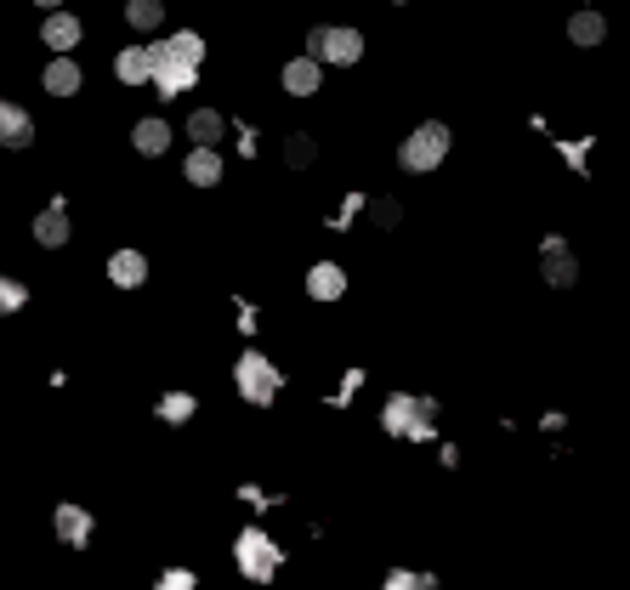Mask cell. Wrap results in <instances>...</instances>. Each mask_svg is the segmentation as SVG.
I'll list each match as a JSON object with an SVG mask.
<instances>
[{
    "mask_svg": "<svg viewBox=\"0 0 630 590\" xmlns=\"http://www.w3.org/2000/svg\"><path fill=\"white\" fill-rule=\"evenodd\" d=\"M233 386H239V398L256 403V409H267V403L284 392V375L273 358H262V352H245L239 364H233Z\"/></svg>",
    "mask_w": 630,
    "mask_h": 590,
    "instance_id": "4",
    "label": "cell"
},
{
    "mask_svg": "<svg viewBox=\"0 0 630 590\" xmlns=\"http://www.w3.org/2000/svg\"><path fill=\"white\" fill-rule=\"evenodd\" d=\"M449 125L443 120H426V125H415L409 137L398 142V165L403 171H415V176H426V171H438L443 159H449Z\"/></svg>",
    "mask_w": 630,
    "mask_h": 590,
    "instance_id": "3",
    "label": "cell"
},
{
    "mask_svg": "<svg viewBox=\"0 0 630 590\" xmlns=\"http://www.w3.org/2000/svg\"><path fill=\"white\" fill-rule=\"evenodd\" d=\"M307 295H313V301H341V295H347V267L318 261L313 273H307Z\"/></svg>",
    "mask_w": 630,
    "mask_h": 590,
    "instance_id": "15",
    "label": "cell"
},
{
    "mask_svg": "<svg viewBox=\"0 0 630 590\" xmlns=\"http://www.w3.org/2000/svg\"><path fill=\"white\" fill-rule=\"evenodd\" d=\"M193 409H199L193 392H165V398H159V420H165V426H188Z\"/></svg>",
    "mask_w": 630,
    "mask_h": 590,
    "instance_id": "22",
    "label": "cell"
},
{
    "mask_svg": "<svg viewBox=\"0 0 630 590\" xmlns=\"http://www.w3.org/2000/svg\"><path fill=\"white\" fill-rule=\"evenodd\" d=\"M568 40H574L579 52L602 46V40H608V18H602V12H574V18H568Z\"/></svg>",
    "mask_w": 630,
    "mask_h": 590,
    "instance_id": "18",
    "label": "cell"
},
{
    "mask_svg": "<svg viewBox=\"0 0 630 590\" xmlns=\"http://www.w3.org/2000/svg\"><path fill=\"white\" fill-rule=\"evenodd\" d=\"M381 426L392 437H409V443H432L438 437V403L415 398V392H392L381 409Z\"/></svg>",
    "mask_w": 630,
    "mask_h": 590,
    "instance_id": "2",
    "label": "cell"
},
{
    "mask_svg": "<svg viewBox=\"0 0 630 590\" xmlns=\"http://www.w3.org/2000/svg\"><path fill=\"white\" fill-rule=\"evenodd\" d=\"M540 273H545V284H557V290H574V278H579V256H574V244L551 233V239L540 244Z\"/></svg>",
    "mask_w": 630,
    "mask_h": 590,
    "instance_id": "7",
    "label": "cell"
},
{
    "mask_svg": "<svg viewBox=\"0 0 630 590\" xmlns=\"http://www.w3.org/2000/svg\"><path fill=\"white\" fill-rule=\"evenodd\" d=\"M398 216H403L398 199H375V222H381V227H398Z\"/></svg>",
    "mask_w": 630,
    "mask_h": 590,
    "instance_id": "27",
    "label": "cell"
},
{
    "mask_svg": "<svg viewBox=\"0 0 630 590\" xmlns=\"http://www.w3.org/2000/svg\"><path fill=\"white\" fill-rule=\"evenodd\" d=\"M324 86V69H318V57L307 52V57H290L284 63V91L290 97H313V91Z\"/></svg>",
    "mask_w": 630,
    "mask_h": 590,
    "instance_id": "12",
    "label": "cell"
},
{
    "mask_svg": "<svg viewBox=\"0 0 630 590\" xmlns=\"http://www.w3.org/2000/svg\"><path fill=\"white\" fill-rule=\"evenodd\" d=\"M159 590H199V573L193 568H165L159 573Z\"/></svg>",
    "mask_w": 630,
    "mask_h": 590,
    "instance_id": "25",
    "label": "cell"
},
{
    "mask_svg": "<svg viewBox=\"0 0 630 590\" xmlns=\"http://www.w3.org/2000/svg\"><path fill=\"white\" fill-rule=\"evenodd\" d=\"M307 52H313L318 63H341V69H352V63L364 57V35H358V29L318 23V29H307Z\"/></svg>",
    "mask_w": 630,
    "mask_h": 590,
    "instance_id": "6",
    "label": "cell"
},
{
    "mask_svg": "<svg viewBox=\"0 0 630 590\" xmlns=\"http://www.w3.org/2000/svg\"><path fill=\"white\" fill-rule=\"evenodd\" d=\"M40 86L52 91V97H74V91L86 86V74H80V63H74V57L63 52V57H52V63H46V74H40Z\"/></svg>",
    "mask_w": 630,
    "mask_h": 590,
    "instance_id": "13",
    "label": "cell"
},
{
    "mask_svg": "<svg viewBox=\"0 0 630 590\" xmlns=\"http://www.w3.org/2000/svg\"><path fill=\"white\" fill-rule=\"evenodd\" d=\"M131 148L148 154V159H159L165 148H171V125H165V120H137V125H131Z\"/></svg>",
    "mask_w": 630,
    "mask_h": 590,
    "instance_id": "19",
    "label": "cell"
},
{
    "mask_svg": "<svg viewBox=\"0 0 630 590\" xmlns=\"http://www.w3.org/2000/svg\"><path fill=\"white\" fill-rule=\"evenodd\" d=\"M392 6H409V0H392Z\"/></svg>",
    "mask_w": 630,
    "mask_h": 590,
    "instance_id": "29",
    "label": "cell"
},
{
    "mask_svg": "<svg viewBox=\"0 0 630 590\" xmlns=\"http://www.w3.org/2000/svg\"><path fill=\"white\" fill-rule=\"evenodd\" d=\"M108 278H114L120 290L148 284V256H142V250H114V256H108Z\"/></svg>",
    "mask_w": 630,
    "mask_h": 590,
    "instance_id": "14",
    "label": "cell"
},
{
    "mask_svg": "<svg viewBox=\"0 0 630 590\" xmlns=\"http://www.w3.org/2000/svg\"><path fill=\"white\" fill-rule=\"evenodd\" d=\"M313 159H318V142L307 137V131H296V137L284 142V165H290V171H307Z\"/></svg>",
    "mask_w": 630,
    "mask_h": 590,
    "instance_id": "23",
    "label": "cell"
},
{
    "mask_svg": "<svg viewBox=\"0 0 630 590\" xmlns=\"http://www.w3.org/2000/svg\"><path fill=\"white\" fill-rule=\"evenodd\" d=\"M182 176H188L193 188H216V182H222V154H216V148H193Z\"/></svg>",
    "mask_w": 630,
    "mask_h": 590,
    "instance_id": "17",
    "label": "cell"
},
{
    "mask_svg": "<svg viewBox=\"0 0 630 590\" xmlns=\"http://www.w3.org/2000/svg\"><path fill=\"white\" fill-rule=\"evenodd\" d=\"M125 23H131V29H142V35H148V29H159V23H165V0H125Z\"/></svg>",
    "mask_w": 630,
    "mask_h": 590,
    "instance_id": "21",
    "label": "cell"
},
{
    "mask_svg": "<svg viewBox=\"0 0 630 590\" xmlns=\"http://www.w3.org/2000/svg\"><path fill=\"white\" fill-rule=\"evenodd\" d=\"M80 35H86V23L74 18V12H52V18H46V29H40V46H52V52L63 57V52H74V46H80Z\"/></svg>",
    "mask_w": 630,
    "mask_h": 590,
    "instance_id": "11",
    "label": "cell"
},
{
    "mask_svg": "<svg viewBox=\"0 0 630 590\" xmlns=\"http://www.w3.org/2000/svg\"><path fill=\"white\" fill-rule=\"evenodd\" d=\"M222 131H228V120H222L216 108H193V114H188V137L199 142V148H216Z\"/></svg>",
    "mask_w": 630,
    "mask_h": 590,
    "instance_id": "20",
    "label": "cell"
},
{
    "mask_svg": "<svg viewBox=\"0 0 630 590\" xmlns=\"http://www.w3.org/2000/svg\"><path fill=\"white\" fill-rule=\"evenodd\" d=\"M74 239V222H69V205L63 199H52V205L35 216V244H46V250H63V244Z\"/></svg>",
    "mask_w": 630,
    "mask_h": 590,
    "instance_id": "8",
    "label": "cell"
},
{
    "mask_svg": "<svg viewBox=\"0 0 630 590\" xmlns=\"http://www.w3.org/2000/svg\"><path fill=\"white\" fill-rule=\"evenodd\" d=\"M52 528H57V539H63V545H74V551H80V545L91 539V511H86V505H74V500H63L52 511Z\"/></svg>",
    "mask_w": 630,
    "mask_h": 590,
    "instance_id": "10",
    "label": "cell"
},
{
    "mask_svg": "<svg viewBox=\"0 0 630 590\" xmlns=\"http://www.w3.org/2000/svg\"><path fill=\"white\" fill-rule=\"evenodd\" d=\"M386 590H438L432 573H415V568H392L386 573Z\"/></svg>",
    "mask_w": 630,
    "mask_h": 590,
    "instance_id": "24",
    "label": "cell"
},
{
    "mask_svg": "<svg viewBox=\"0 0 630 590\" xmlns=\"http://www.w3.org/2000/svg\"><path fill=\"white\" fill-rule=\"evenodd\" d=\"M0 142H6V148H29V142H35V120H29L18 103H0Z\"/></svg>",
    "mask_w": 630,
    "mask_h": 590,
    "instance_id": "16",
    "label": "cell"
},
{
    "mask_svg": "<svg viewBox=\"0 0 630 590\" xmlns=\"http://www.w3.org/2000/svg\"><path fill=\"white\" fill-rule=\"evenodd\" d=\"M35 6H40V12H57V6H63V0H35Z\"/></svg>",
    "mask_w": 630,
    "mask_h": 590,
    "instance_id": "28",
    "label": "cell"
},
{
    "mask_svg": "<svg viewBox=\"0 0 630 590\" xmlns=\"http://www.w3.org/2000/svg\"><path fill=\"white\" fill-rule=\"evenodd\" d=\"M114 74H120V86H154V46H120Z\"/></svg>",
    "mask_w": 630,
    "mask_h": 590,
    "instance_id": "9",
    "label": "cell"
},
{
    "mask_svg": "<svg viewBox=\"0 0 630 590\" xmlns=\"http://www.w3.org/2000/svg\"><path fill=\"white\" fill-rule=\"evenodd\" d=\"M199 63H205V40L193 35V29H182V35H171V40H159V46H154V91H159V97H182V91H193Z\"/></svg>",
    "mask_w": 630,
    "mask_h": 590,
    "instance_id": "1",
    "label": "cell"
},
{
    "mask_svg": "<svg viewBox=\"0 0 630 590\" xmlns=\"http://www.w3.org/2000/svg\"><path fill=\"white\" fill-rule=\"evenodd\" d=\"M233 562H239V573H245L250 585H267L273 573H279V545L262 534V528H245V534L233 539Z\"/></svg>",
    "mask_w": 630,
    "mask_h": 590,
    "instance_id": "5",
    "label": "cell"
},
{
    "mask_svg": "<svg viewBox=\"0 0 630 590\" xmlns=\"http://www.w3.org/2000/svg\"><path fill=\"white\" fill-rule=\"evenodd\" d=\"M23 301H29V290H23L18 278H0V313H18Z\"/></svg>",
    "mask_w": 630,
    "mask_h": 590,
    "instance_id": "26",
    "label": "cell"
}]
</instances>
